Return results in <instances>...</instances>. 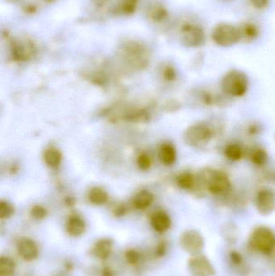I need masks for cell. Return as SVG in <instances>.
<instances>
[{
  "label": "cell",
  "instance_id": "1",
  "mask_svg": "<svg viewBox=\"0 0 275 276\" xmlns=\"http://www.w3.org/2000/svg\"><path fill=\"white\" fill-rule=\"evenodd\" d=\"M230 178L223 170L204 168L196 174V184L193 193H205L216 197H227L232 192Z\"/></svg>",
  "mask_w": 275,
  "mask_h": 276
},
{
  "label": "cell",
  "instance_id": "2",
  "mask_svg": "<svg viewBox=\"0 0 275 276\" xmlns=\"http://www.w3.org/2000/svg\"><path fill=\"white\" fill-rule=\"evenodd\" d=\"M220 89L227 97L239 98L244 97L248 91L249 80L247 74L240 70L227 72L220 80Z\"/></svg>",
  "mask_w": 275,
  "mask_h": 276
},
{
  "label": "cell",
  "instance_id": "3",
  "mask_svg": "<svg viewBox=\"0 0 275 276\" xmlns=\"http://www.w3.org/2000/svg\"><path fill=\"white\" fill-rule=\"evenodd\" d=\"M216 135L212 125L207 122H198L186 129L183 141L190 147L201 148L211 142Z\"/></svg>",
  "mask_w": 275,
  "mask_h": 276
},
{
  "label": "cell",
  "instance_id": "4",
  "mask_svg": "<svg viewBox=\"0 0 275 276\" xmlns=\"http://www.w3.org/2000/svg\"><path fill=\"white\" fill-rule=\"evenodd\" d=\"M214 42L220 47H230L241 40L238 27L222 23L214 28L212 33Z\"/></svg>",
  "mask_w": 275,
  "mask_h": 276
},
{
  "label": "cell",
  "instance_id": "5",
  "mask_svg": "<svg viewBox=\"0 0 275 276\" xmlns=\"http://www.w3.org/2000/svg\"><path fill=\"white\" fill-rule=\"evenodd\" d=\"M123 61L135 69H143L148 65V52L142 45L129 43L123 46L122 50Z\"/></svg>",
  "mask_w": 275,
  "mask_h": 276
},
{
  "label": "cell",
  "instance_id": "6",
  "mask_svg": "<svg viewBox=\"0 0 275 276\" xmlns=\"http://www.w3.org/2000/svg\"><path fill=\"white\" fill-rule=\"evenodd\" d=\"M181 41L187 47H201L205 43V33L201 26L187 23L181 30Z\"/></svg>",
  "mask_w": 275,
  "mask_h": 276
},
{
  "label": "cell",
  "instance_id": "7",
  "mask_svg": "<svg viewBox=\"0 0 275 276\" xmlns=\"http://www.w3.org/2000/svg\"><path fill=\"white\" fill-rule=\"evenodd\" d=\"M255 207L262 216H268L275 211V193L272 189L262 188L255 197Z\"/></svg>",
  "mask_w": 275,
  "mask_h": 276
},
{
  "label": "cell",
  "instance_id": "8",
  "mask_svg": "<svg viewBox=\"0 0 275 276\" xmlns=\"http://www.w3.org/2000/svg\"><path fill=\"white\" fill-rule=\"evenodd\" d=\"M180 243L183 250L190 254H196L203 249V237L197 231L188 230L181 236Z\"/></svg>",
  "mask_w": 275,
  "mask_h": 276
},
{
  "label": "cell",
  "instance_id": "9",
  "mask_svg": "<svg viewBox=\"0 0 275 276\" xmlns=\"http://www.w3.org/2000/svg\"><path fill=\"white\" fill-rule=\"evenodd\" d=\"M252 241L255 247L261 251L270 250L274 245V237L272 232L266 227L255 229L252 236Z\"/></svg>",
  "mask_w": 275,
  "mask_h": 276
},
{
  "label": "cell",
  "instance_id": "10",
  "mask_svg": "<svg viewBox=\"0 0 275 276\" xmlns=\"http://www.w3.org/2000/svg\"><path fill=\"white\" fill-rule=\"evenodd\" d=\"M189 269L194 276H212L214 274L212 265L203 256H196L191 258L189 262Z\"/></svg>",
  "mask_w": 275,
  "mask_h": 276
},
{
  "label": "cell",
  "instance_id": "11",
  "mask_svg": "<svg viewBox=\"0 0 275 276\" xmlns=\"http://www.w3.org/2000/svg\"><path fill=\"white\" fill-rule=\"evenodd\" d=\"M19 254L26 261L35 259L38 255L37 244L29 238H22L17 245Z\"/></svg>",
  "mask_w": 275,
  "mask_h": 276
},
{
  "label": "cell",
  "instance_id": "12",
  "mask_svg": "<svg viewBox=\"0 0 275 276\" xmlns=\"http://www.w3.org/2000/svg\"><path fill=\"white\" fill-rule=\"evenodd\" d=\"M151 225L158 233H164L171 227V218L163 211H158L151 217Z\"/></svg>",
  "mask_w": 275,
  "mask_h": 276
},
{
  "label": "cell",
  "instance_id": "13",
  "mask_svg": "<svg viewBox=\"0 0 275 276\" xmlns=\"http://www.w3.org/2000/svg\"><path fill=\"white\" fill-rule=\"evenodd\" d=\"M159 156L161 160L166 166H172L176 162L177 152L175 146L171 143L163 144L161 145Z\"/></svg>",
  "mask_w": 275,
  "mask_h": 276
},
{
  "label": "cell",
  "instance_id": "14",
  "mask_svg": "<svg viewBox=\"0 0 275 276\" xmlns=\"http://www.w3.org/2000/svg\"><path fill=\"white\" fill-rule=\"evenodd\" d=\"M176 182L180 189L192 193L196 184V174L191 171H183L177 176Z\"/></svg>",
  "mask_w": 275,
  "mask_h": 276
},
{
  "label": "cell",
  "instance_id": "15",
  "mask_svg": "<svg viewBox=\"0 0 275 276\" xmlns=\"http://www.w3.org/2000/svg\"><path fill=\"white\" fill-rule=\"evenodd\" d=\"M33 45L25 42L15 44L13 49V56L17 61H26L33 55Z\"/></svg>",
  "mask_w": 275,
  "mask_h": 276
},
{
  "label": "cell",
  "instance_id": "16",
  "mask_svg": "<svg viewBox=\"0 0 275 276\" xmlns=\"http://www.w3.org/2000/svg\"><path fill=\"white\" fill-rule=\"evenodd\" d=\"M86 229V224L85 221L78 217V216H72L68 220L66 225V230L68 233L74 237L82 235Z\"/></svg>",
  "mask_w": 275,
  "mask_h": 276
},
{
  "label": "cell",
  "instance_id": "17",
  "mask_svg": "<svg viewBox=\"0 0 275 276\" xmlns=\"http://www.w3.org/2000/svg\"><path fill=\"white\" fill-rule=\"evenodd\" d=\"M112 248V241L110 239L99 240L93 249V253L97 258L100 259H107L111 254Z\"/></svg>",
  "mask_w": 275,
  "mask_h": 276
},
{
  "label": "cell",
  "instance_id": "18",
  "mask_svg": "<svg viewBox=\"0 0 275 276\" xmlns=\"http://www.w3.org/2000/svg\"><path fill=\"white\" fill-rule=\"evenodd\" d=\"M241 39L246 41H254L259 36V29L257 25L251 22H244L238 27Z\"/></svg>",
  "mask_w": 275,
  "mask_h": 276
},
{
  "label": "cell",
  "instance_id": "19",
  "mask_svg": "<svg viewBox=\"0 0 275 276\" xmlns=\"http://www.w3.org/2000/svg\"><path fill=\"white\" fill-rule=\"evenodd\" d=\"M154 197L152 193L148 191H142L135 195L133 199V205L140 210L147 209L154 202Z\"/></svg>",
  "mask_w": 275,
  "mask_h": 276
},
{
  "label": "cell",
  "instance_id": "20",
  "mask_svg": "<svg viewBox=\"0 0 275 276\" xmlns=\"http://www.w3.org/2000/svg\"><path fill=\"white\" fill-rule=\"evenodd\" d=\"M249 158L253 165L258 167H262L268 162L269 155L263 148L257 147L251 150Z\"/></svg>",
  "mask_w": 275,
  "mask_h": 276
},
{
  "label": "cell",
  "instance_id": "21",
  "mask_svg": "<svg viewBox=\"0 0 275 276\" xmlns=\"http://www.w3.org/2000/svg\"><path fill=\"white\" fill-rule=\"evenodd\" d=\"M224 155L228 160L236 162L241 159L244 156V149L238 143H230L227 145L224 149Z\"/></svg>",
  "mask_w": 275,
  "mask_h": 276
},
{
  "label": "cell",
  "instance_id": "22",
  "mask_svg": "<svg viewBox=\"0 0 275 276\" xmlns=\"http://www.w3.org/2000/svg\"><path fill=\"white\" fill-rule=\"evenodd\" d=\"M44 159L46 165L50 167H58L62 162V153L55 148H50L45 152Z\"/></svg>",
  "mask_w": 275,
  "mask_h": 276
},
{
  "label": "cell",
  "instance_id": "23",
  "mask_svg": "<svg viewBox=\"0 0 275 276\" xmlns=\"http://www.w3.org/2000/svg\"><path fill=\"white\" fill-rule=\"evenodd\" d=\"M88 199L94 205H101L107 202L108 200L107 193L100 188H93L89 192Z\"/></svg>",
  "mask_w": 275,
  "mask_h": 276
},
{
  "label": "cell",
  "instance_id": "24",
  "mask_svg": "<svg viewBox=\"0 0 275 276\" xmlns=\"http://www.w3.org/2000/svg\"><path fill=\"white\" fill-rule=\"evenodd\" d=\"M16 270V264L12 258L2 257L0 258V276H12Z\"/></svg>",
  "mask_w": 275,
  "mask_h": 276
},
{
  "label": "cell",
  "instance_id": "25",
  "mask_svg": "<svg viewBox=\"0 0 275 276\" xmlns=\"http://www.w3.org/2000/svg\"><path fill=\"white\" fill-rule=\"evenodd\" d=\"M149 114L145 110L129 111L124 116V120L131 122H146L149 120Z\"/></svg>",
  "mask_w": 275,
  "mask_h": 276
},
{
  "label": "cell",
  "instance_id": "26",
  "mask_svg": "<svg viewBox=\"0 0 275 276\" xmlns=\"http://www.w3.org/2000/svg\"><path fill=\"white\" fill-rule=\"evenodd\" d=\"M14 213V207L8 201H0V218L8 219Z\"/></svg>",
  "mask_w": 275,
  "mask_h": 276
},
{
  "label": "cell",
  "instance_id": "27",
  "mask_svg": "<svg viewBox=\"0 0 275 276\" xmlns=\"http://www.w3.org/2000/svg\"><path fill=\"white\" fill-rule=\"evenodd\" d=\"M136 162H138V167L142 170H149L151 166V159H150V156L146 153H142L138 156Z\"/></svg>",
  "mask_w": 275,
  "mask_h": 276
},
{
  "label": "cell",
  "instance_id": "28",
  "mask_svg": "<svg viewBox=\"0 0 275 276\" xmlns=\"http://www.w3.org/2000/svg\"><path fill=\"white\" fill-rule=\"evenodd\" d=\"M31 215L34 219L43 220L47 216V210L41 205H35L32 208Z\"/></svg>",
  "mask_w": 275,
  "mask_h": 276
},
{
  "label": "cell",
  "instance_id": "29",
  "mask_svg": "<svg viewBox=\"0 0 275 276\" xmlns=\"http://www.w3.org/2000/svg\"><path fill=\"white\" fill-rule=\"evenodd\" d=\"M163 77L168 82H174L177 78V72L173 66H167L163 70Z\"/></svg>",
  "mask_w": 275,
  "mask_h": 276
},
{
  "label": "cell",
  "instance_id": "30",
  "mask_svg": "<svg viewBox=\"0 0 275 276\" xmlns=\"http://www.w3.org/2000/svg\"><path fill=\"white\" fill-rule=\"evenodd\" d=\"M125 258L128 263L134 265V264H136L139 262L141 256L136 250H129L126 252Z\"/></svg>",
  "mask_w": 275,
  "mask_h": 276
},
{
  "label": "cell",
  "instance_id": "31",
  "mask_svg": "<svg viewBox=\"0 0 275 276\" xmlns=\"http://www.w3.org/2000/svg\"><path fill=\"white\" fill-rule=\"evenodd\" d=\"M261 131H262V129H261V124L257 122L252 123L248 125V129H247V133L248 135L250 136H257V134H260Z\"/></svg>",
  "mask_w": 275,
  "mask_h": 276
},
{
  "label": "cell",
  "instance_id": "32",
  "mask_svg": "<svg viewBox=\"0 0 275 276\" xmlns=\"http://www.w3.org/2000/svg\"><path fill=\"white\" fill-rule=\"evenodd\" d=\"M181 105L179 101H175V100L167 101L165 105V110L170 112V113H175L177 111H179Z\"/></svg>",
  "mask_w": 275,
  "mask_h": 276
},
{
  "label": "cell",
  "instance_id": "33",
  "mask_svg": "<svg viewBox=\"0 0 275 276\" xmlns=\"http://www.w3.org/2000/svg\"><path fill=\"white\" fill-rule=\"evenodd\" d=\"M167 17V12L163 8H157L153 13L152 17L154 21H161Z\"/></svg>",
  "mask_w": 275,
  "mask_h": 276
},
{
  "label": "cell",
  "instance_id": "34",
  "mask_svg": "<svg viewBox=\"0 0 275 276\" xmlns=\"http://www.w3.org/2000/svg\"><path fill=\"white\" fill-rule=\"evenodd\" d=\"M136 0H125L123 5V10L126 13H131L135 10Z\"/></svg>",
  "mask_w": 275,
  "mask_h": 276
},
{
  "label": "cell",
  "instance_id": "35",
  "mask_svg": "<svg viewBox=\"0 0 275 276\" xmlns=\"http://www.w3.org/2000/svg\"><path fill=\"white\" fill-rule=\"evenodd\" d=\"M249 1L255 9H260V10L267 8L269 4V0H249Z\"/></svg>",
  "mask_w": 275,
  "mask_h": 276
},
{
  "label": "cell",
  "instance_id": "36",
  "mask_svg": "<svg viewBox=\"0 0 275 276\" xmlns=\"http://www.w3.org/2000/svg\"><path fill=\"white\" fill-rule=\"evenodd\" d=\"M125 212L126 209L124 208V206L120 205V206L118 207L117 209H115V214L117 217H121V216H123L125 213Z\"/></svg>",
  "mask_w": 275,
  "mask_h": 276
},
{
  "label": "cell",
  "instance_id": "37",
  "mask_svg": "<svg viewBox=\"0 0 275 276\" xmlns=\"http://www.w3.org/2000/svg\"><path fill=\"white\" fill-rule=\"evenodd\" d=\"M103 276H113L112 270L108 268H105L104 270H103Z\"/></svg>",
  "mask_w": 275,
  "mask_h": 276
},
{
  "label": "cell",
  "instance_id": "38",
  "mask_svg": "<svg viewBox=\"0 0 275 276\" xmlns=\"http://www.w3.org/2000/svg\"><path fill=\"white\" fill-rule=\"evenodd\" d=\"M106 1H107V0H95V2H96V5H104Z\"/></svg>",
  "mask_w": 275,
  "mask_h": 276
},
{
  "label": "cell",
  "instance_id": "39",
  "mask_svg": "<svg viewBox=\"0 0 275 276\" xmlns=\"http://www.w3.org/2000/svg\"><path fill=\"white\" fill-rule=\"evenodd\" d=\"M274 141H275V136H274Z\"/></svg>",
  "mask_w": 275,
  "mask_h": 276
}]
</instances>
